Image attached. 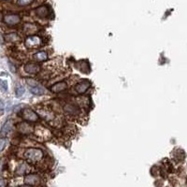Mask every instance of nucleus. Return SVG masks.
<instances>
[{"label":"nucleus","instance_id":"nucleus-1","mask_svg":"<svg viewBox=\"0 0 187 187\" xmlns=\"http://www.w3.org/2000/svg\"><path fill=\"white\" fill-rule=\"evenodd\" d=\"M23 156L31 163H39L43 159L44 153L39 148H29L25 151Z\"/></svg>","mask_w":187,"mask_h":187},{"label":"nucleus","instance_id":"nucleus-2","mask_svg":"<svg viewBox=\"0 0 187 187\" xmlns=\"http://www.w3.org/2000/svg\"><path fill=\"white\" fill-rule=\"evenodd\" d=\"M22 117L25 121H27L30 123H35L39 120V117L37 114V112H35L30 108H25L22 110Z\"/></svg>","mask_w":187,"mask_h":187},{"label":"nucleus","instance_id":"nucleus-3","mask_svg":"<svg viewBox=\"0 0 187 187\" xmlns=\"http://www.w3.org/2000/svg\"><path fill=\"white\" fill-rule=\"evenodd\" d=\"M25 183L28 186H35V185H39L41 182V178L39 174H27L25 176L23 179Z\"/></svg>","mask_w":187,"mask_h":187},{"label":"nucleus","instance_id":"nucleus-4","mask_svg":"<svg viewBox=\"0 0 187 187\" xmlns=\"http://www.w3.org/2000/svg\"><path fill=\"white\" fill-rule=\"evenodd\" d=\"M41 43L42 39L38 36H30L25 41V45L27 48H39Z\"/></svg>","mask_w":187,"mask_h":187},{"label":"nucleus","instance_id":"nucleus-5","mask_svg":"<svg viewBox=\"0 0 187 187\" xmlns=\"http://www.w3.org/2000/svg\"><path fill=\"white\" fill-rule=\"evenodd\" d=\"M23 69H25V71L26 73L35 75L40 71V66L37 63H27L23 66Z\"/></svg>","mask_w":187,"mask_h":187},{"label":"nucleus","instance_id":"nucleus-6","mask_svg":"<svg viewBox=\"0 0 187 187\" xmlns=\"http://www.w3.org/2000/svg\"><path fill=\"white\" fill-rule=\"evenodd\" d=\"M64 111L66 114L69 115V116H78L80 111V109L77 107V106H74V105H71V104H66L64 106L63 108Z\"/></svg>","mask_w":187,"mask_h":187},{"label":"nucleus","instance_id":"nucleus-7","mask_svg":"<svg viewBox=\"0 0 187 187\" xmlns=\"http://www.w3.org/2000/svg\"><path fill=\"white\" fill-rule=\"evenodd\" d=\"M21 22V18L19 15L16 14H9L4 17V22L8 25H15Z\"/></svg>","mask_w":187,"mask_h":187},{"label":"nucleus","instance_id":"nucleus-8","mask_svg":"<svg viewBox=\"0 0 187 187\" xmlns=\"http://www.w3.org/2000/svg\"><path fill=\"white\" fill-rule=\"evenodd\" d=\"M90 86H91V83L89 80H83L76 85L75 91L78 93H83L90 88Z\"/></svg>","mask_w":187,"mask_h":187},{"label":"nucleus","instance_id":"nucleus-9","mask_svg":"<svg viewBox=\"0 0 187 187\" xmlns=\"http://www.w3.org/2000/svg\"><path fill=\"white\" fill-rule=\"evenodd\" d=\"M12 127H13V122L11 120L7 121L1 128V137L6 138L11 132V130H12Z\"/></svg>","mask_w":187,"mask_h":187},{"label":"nucleus","instance_id":"nucleus-10","mask_svg":"<svg viewBox=\"0 0 187 187\" xmlns=\"http://www.w3.org/2000/svg\"><path fill=\"white\" fill-rule=\"evenodd\" d=\"M66 89H67V84H66V83H65V81H59V83L53 84L50 88V90L53 93H60V92H63Z\"/></svg>","mask_w":187,"mask_h":187},{"label":"nucleus","instance_id":"nucleus-11","mask_svg":"<svg viewBox=\"0 0 187 187\" xmlns=\"http://www.w3.org/2000/svg\"><path fill=\"white\" fill-rule=\"evenodd\" d=\"M30 170H31L30 166L27 163L25 162V163L21 164V165L18 167V168L16 169V174L17 175H27V174H29Z\"/></svg>","mask_w":187,"mask_h":187},{"label":"nucleus","instance_id":"nucleus-12","mask_svg":"<svg viewBox=\"0 0 187 187\" xmlns=\"http://www.w3.org/2000/svg\"><path fill=\"white\" fill-rule=\"evenodd\" d=\"M29 90L33 95H36V96H41L45 93V89L42 86H40L39 83L34 86H29Z\"/></svg>","mask_w":187,"mask_h":187},{"label":"nucleus","instance_id":"nucleus-13","mask_svg":"<svg viewBox=\"0 0 187 187\" xmlns=\"http://www.w3.org/2000/svg\"><path fill=\"white\" fill-rule=\"evenodd\" d=\"M49 8L47 6H40L36 9V14L40 18H46L49 15Z\"/></svg>","mask_w":187,"mask_h":187},{"label":"nucleus","instance_id":"nucleus-14","mask_svg":"<svg viewBox=\"0 0 187 187\" xmlns=\"http://www.w3.org/2000/svg\"><path fill=\"white\" fill-rule=\"evenodd\" d=\"M19 131L22 132V134H28V133H31L33 131V128L30 126L29 124L23 122V123H21L19 124Z\"/></svg>","mask_w":187,"mask_h":187},{"label":"nucleus","instance_id":"nucleus-15","mask_svg":"<svg viewBox=\"0 0 187 187\" xmlns=\"http://www.w3.org/2000/svg\"><path fill=\"white\" fill-rule=\"evenodd\" d=\"M48 53L44 51H40L39 53H37L36 54L34 55V58L35 60L38 61V62H44V61H47L48 60Z\"/></svg>","mask_w":187,"mask_h":187},{"label":"nucleus","instance_id":"nucleus-16","mask_svg":"<svg viewBox=\"0 0 187 187\" xmlns=\"http://www.w3.org/2000/svg\"><path fill=\"white\" fill-rule=\"evenodd\" d=\"M88 64V62L87 61H80V62H79V64H78V68L80 70V71H83V72H84V73H89V71H90V69H88V68H85V65H87Z\"/></svg>","mask_w":187,"mask_h":187},{"label":"nucleus","instance_id":"nucleus-17","mask_svg":"<svg viewBox=\"0 0 187 187\" xmlns=\"http://www.w3.org/2000/svg\"><path fill=\"white\" fill-rule=\"evenodd\" d=\"M25 33H34L35 31H37V26L34 25H30V23H27L25 26Z\"/></svg>","mask_w":187,"mask_h":187},{"label":"nucleus","instance_id":"nucleus-18","mask_svg":"<svg viewBox=\"0 0 187 187\" xmlns=\"http://www.w3.org/2000/svg\"><path fill=\"white\" fill-rule=\"evenodd\" d=\"M23 93H25V87L22 86V85H18L15 89V95L17 97H22Z\"/></svg>","mask_w":187,"mask_h":187},{"label":"nucleus","instance_id":"nucleus-19","mask_svg":"<svg viewBox=\"0 0 187 187\" xmlns=\"http://www.w3.org/2000/svg\"><path fill=\"white\" fill-rule=\"evenodd\" d=\"M78 103L81 107H86L87 105L89 104V99L86 98V97L85 98L84 97H79L78 98Z\"/></svg>","mask_w":187,"mask_h":187},{"label":"nucleus","instance_id":"nucleus-20","mask_svg":"<svg viewBox=\"0 0 187 187\" xmlns=\"http://www.w3.org/2000/svg\"><path fill=\"white\" fill-rule=\"evenodd\" d=\"M8 143V139L6 138H0V153L5 149L6 145Z\"/></svg>","mask_w":187,"mask_h":187},{"label":"nucleus","instance_id":"nucleus-21","mask_svg":"<svg viewBox=\"0 0 187 187\" xmlns=\"http://www.w3.org/2000/svg\"><path fill=\"white\" fill-rule=\"evenodd\" d=\"M0 90H2L3 92L8 91V83L6 80H0Z\"/></svg>","mask_w":187,"mask_h":187},{"label":"nucleus","instance_id":"nucleus-22","mask_svg":"<svg viewBox=\"0 0 187 187\" xmlns=\"http://www.w3.org/2000/svg\"><path fill=\"white\" fill-rule=\"evenodd\" d=\"M33 2V0H17V4L20 6H27Z\"/></svg>","mask_w":187,"mask_h":187},{"label":"nucleus","instance_id":"nucleus-23","mask_svg":"<svg viewBox=\"0 0 187 187\" xmlns=\"http://www.w3.org/2000/svg\"><path fill=\"white\" fill-rule=\"evenodd\" d=\"M5 110V104L2 100H0V115H2Z\"/></svg>","mask_w":187,"mask_h":187},{"label":"nucleus","instance_id":"nucleus-24","mask_svg":"<svg viewBox=\"0 0 187 187\" xmlns=\"http://www.w3.org/2000/svg\"><path fill=\"white\" fill-rule=\"evenodd\" d=\"M26 187H29V186H28V185H27V186H26Z\"/></svg>","mask_w":187,"mask_h":187},{"label":"nucleus","instance_id":"nucleus-25","mask_svg":"<svg viewBox=\"0 0 187 187\" xmlns=\"http://www.w3.org/2000/svg\"><path fill=\"white\" fill-rule=\"evenodd\" d=\"M186 183H187V181H186Z\"/></svg>","mask_w":187,"mask_h":187}]
</instances>
